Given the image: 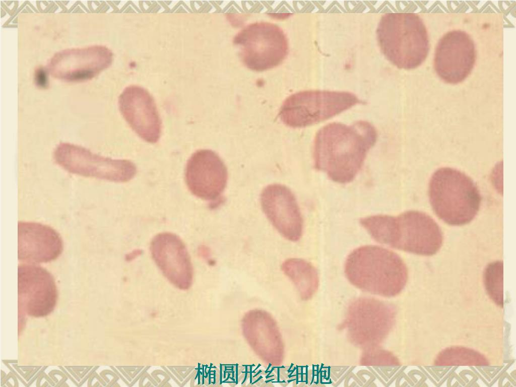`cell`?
Here are the masks:
<instances>
[{
	"mask_svg": "<svg viewBox=\"0 0 516 387\" xmlns=\"http://www.w3.org/2000/svg\"><path fill=\"white\" fill-rule=\"evenodd\" d=\"M377 139L376 128L365 120L351 125L332 122L320 128L313 143L314 167L333 181H352Z\"/></svg>",
	"mask_w": 516,
	"mask_h": 387,
	"instance_id": "6da1fadb",
	"label": "cell"
},
{
	"mask_svg": "<svg viewBox=\"0 0 516 387\" xmlns=\"http://www.w3.org/2000/svg\"><path fill=\"white\" fill-rule=\"evenodd\" d=\"M360 223L375 241L411 253L431 256L443 243L438 224L419 211H407L397 216H369L361 218Z\"/></svg>",
	"mask_w": 516,
	"mask_h": 387,
	"instance_id": "7a4b0ae2",
	"label": "cell"
},
{
	"mask_svg": "<svg viewBox=\"0 0 516 387\" xmlns=\"http://www.w3.org/2000/svg\"><path fill=\"white\" fill-rule=\"evenodd\" d=\"M344 272L349 282L357 288L388 297L400 294L408 280V269L402 258L376 245L354 249L345 261Z\"/></svg>",
	"mask_w": 516,
	"mask_h": 387,
	"instance_id": "3957f363",
	"label": "cell"
},
{
	"mask_svg": "<svg viewBox=\"0 0 516 387\" xmlns=\"http://www.w3.org/2000/svg\"><path fill=\"white\" fill-rule=\"evenodd\" d=\"M428 195L437 217L452 226L470 223L478 214L481 203L479 190L472 178L448 167L434 172L429 183Z\"/></svg>",
	"mask_w": 516,
	"mask_h": 387,
	"instance_id": "277c9868",
	"label": "cell"
},
{
	"mask_svg": "<svg viewBox=\"0 0 516 387\" xmlns=\"http://www.w3.org/2000/svg\"><path fill=\"white\" fill-rule=\"evenodd\" d=\"M376 33L382 52L399 68L414 69L428 54L427 31L422 19L415 14H386L380 19Z\"/></svg>",
	"mask_w": 516,
	"mask_h": 387,
	"instance_id": "5b68a950",
	"label": "cell"
},
{
	"mask_svg": "<svg viewBox=\"0 0 516 387\" xmlns=\"http://www.w3.org/2000/svg\"><path fill=\"white\" fill-rule=\"evenodd\" d=\"M358 102L357 97L349 92L303 91L286 98L279 115L288 126L305 127L332 118Z\"/></svg>",
	"mask_w": 516,
	"mask_h": 387,
	"instance_id": "8992f818",
	"label": "cell"
},
{
	"mask_svg": "<svg viewBox=\"0 0 516 387\" xmlns=\"http://www.w3.org/2000/svg\"><path fill=\"white\" fill-rule=\"evenodd\" d=\"M241 59L248 69L260 72L280 64L288 52L286 36L278 26L256 22L245 26L234 37Z\"/></svg>",
	"mask_w": 516,
	"mask_h": 387,
	"instance_id": "52a82bcc",
	"label": "cell"
},
{
	"mask_svg": "<svg viewBox=\"0 0 516 387\" xmlns=\"http://www.w3.org/2000/svg\"><path fill=\"white\" fill-rule=\"evenodd\" d=\"M395 319L396 311L390 304L361 297L349 305L343 326L352 343L368 349L377 347L386 338Z\"/></svg>",
	"mask_w": 516,
	"mask_h": 387,
	"instance_id": "ba28073f",
	"label": "cell"
},
{
	"mask_svg": "<svg viewBox=\"0 0 516 387\" xmlns=\"http://www.w3.org/2000/svg\"><path fill=\"white\" fill-rule=\"evenodd\" d=\"M54 158L66 170L78 175L114 182H126L135 176V164L128 160L112 159L73 144H60Z\"/></svg>",
	"mask_w": 516,
	"mask_h": 387,
	"instance_id": "9c48e42d",
	"label": "cell"
},
{
	"mask_svg": "<svg viewBox=\"0 0 516 387\" xmlns=\"http://www.w3.org/2000/svg\"><path fill=\"white\" fill-rule=\"evenodd\" d=\"M475 60V46L471 37L464 31L453 30L442 36L437 45L434 69L444 82L456 84L470 74Z\"/></svg>",
	"mask_w": 516,
	"mask_h": 387,
	"instance_id": "30bf717a",
	"label": "cell"
},
{
	"mask_svg": "<svg viewBox=\"0 0 516 387\" xmlns=\"http://www.w3.org/2000/svg\"><path fill=\"white\" fill-rule=\"evenodd\" d=\"M185 180L195 196L209 202H220L227 183V169L215 151L199 150L187 161Z\"/></svg>",
	"mask_w": 516,
	"mask_h": 387,
	"instance_id": "8fae6325",
	"label": "cell"
},
{
	"mask_svg": "<svg viewBox=\"0 0 516 387\" xmlns=\"http://www.w3.org/2000/svg\"><path fill=\"white\" fill-rule=\"evenodd\" d=\"M262 209L277 231L291 241L302 234L303 221L296 198L287 186L278 183L266 186L260 195Z\"/></svg>",
	"mask_w": 516,
	"mask_h": 387,
	"instance_id": "7c38bea8",
	"label": "cell"
},
{
	"mask_svg": "<svg viewBox=\"0 0 516 387\" xmlns=\"http://www.w3.org/2000/svg\"><path fill=\"white\" fill-rule=\"evenodd\" d=\"M153 260L164 277L181 290L188 289L193 281V267L187 249L177 235L160 233L152 239Z\"/></svg>",
	"mask_w": 516,
	"mask_h": 387,
	"instance_id": "4fadbf2b",
	"label": "cell"
},
{
	"mask_svg": "<svg viewBox=\"0 0 516 387\" xmlns=\"http://www.w3.org/2000/svg\"><path fill=\"white\" fill-rule=\"evenodd\" d=\"M118 104L122 116L139 137L150 143L158 141L162 122L155 101L146 89L137 86L126 88Z\"/></svg>",
	"mask_w": 516,
	"mask_h": 387,
	"instance_id": "5bb4252c",
	"label": "cell"
},
{
	"mask_svg": "<svg viewBox=\"0 0 516 387\" xmlns=\"http://www.w3.org/2000/svg\"><path fill=\"white\" fill-rule=\"evenodd\" d=\"M112 58L111 52L104 46L64 50L52 58L49 69L52 75L60 79L85 80L107 68Z\"/></svg>",
	"mask_w": 516,
	"mask_h": 387,
	"instance_id": "9a60e30c",
	"label": "cell"
},
{
	"mask_svg": "<svg viewBox=\"0 0 516 387\" xmlns=\"http://www.w3.org/2000/svg\"><path fill=\"white\" fill-rule=\"evenodd\" d=\"M18 296L29 315L44 316L53 309L57 292L51 275L35 265H20L18 270Z\"/></svg>",
	"mask_w": 516,
	"mask_h": 387,
	"instance_id": "2e32d148",
	"label": "cell"
},
{
	"mask_svg": "<svg viewBox=\"0 0 516 387\" xmlns=\"http://www.w3.org/2000/svg\"><path fill=\"white\" fill-rule=\"evenodd\" d=\"M18 260L27 263H48L56 259L63 250L57 232L39 223L20 221L18 224Z\"/></svg>",
	"mask_w": 516,
	"mask_h": 387,
	"instance_id": "e0dca14e",
	"label": "cell"
},
{
	"mask_svg": "<svg viewBox=\"0 0 516 387\" xmlns=\"http://www.w3.org/2000/svg\"><path fill=\"white\" fill-rule=\"evenodd\" d=\"M244 336L253 350L266 362L278 365L283 358V345L274 320L266 312L252 311L243 321Z\"/></svg>",
	"mask_w": 516,
	"mask_h": 387,
	"instance_id": "ac0fdd59",
	"label": "cell"
},
{
	"mask_svg": "<svg viewBox=\"0 0 516 387\" xmlns=\"http://www.w3.org/2000/svg\"><path fill=\"white\" fill-rule=\"evenodd\" d=\"M281 269L294 284L302 299H309L315 293L319 279L311 263L300 258H289L283 262Z\"/></svg>",
	"mask_w": 516,
	"mask_h": 387,
	"instance_id": "d6986e66",
	"label": "cell"
},
{
	"mask_svg": "<svg viewBox=\"0 0 516 387\" xmlns=\"http://www.w3.org/2000/svg\"><path fill=\"white\" fill-rule=\"evenodd\" d=\"M489 363L480 352L463 347H450L442 350L437 356L434 364L440 366H483Z\"/></svg>",
	"mask_w": 516,
	"mask_h": 387,
	"instance_id": "ffe728a7",
	"label": "cell"
},
{
	"mask_svg": "<svg viewBox=\"0 0 516 387\" xmlns=\"http://www.w3.org/2000/svg\"><path fill=\"white\" fill-rule=\"evenodd\" d=\"M484 274L486 289L490 298L498 305H503V267L500 264L491 265Z\"/></svg>",
	"mask_w": 516,
	"mask_h": 387,
	"instance_id": "44dd1931",
	"label": "cell"
},
{
	"mask_svg": "<svg viewBox=\"0 0 516 387\" xmlns=\"http://www.w3.org/2000/svg\"><path fill=\"white\" fill-rule=\"evenodd\" d=\"M375 348L366 349L362 354L361 363L364 365L399 364L397 358L392 354L385 350H376Z\"/></svg>",
	"mask_w": 516,
	"mask_h": 387,
	"instance_id": "7402d4cb",
	"label": "cell"
}]
</instances>
